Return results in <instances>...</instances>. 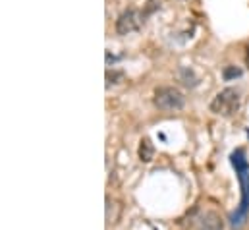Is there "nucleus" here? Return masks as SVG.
<instances>
[{"label": "nucleus", "instance_id": "7", "mask_svg": "<svg viewBox=\"0 0 249 230\" xmlns=\"http://www.w3.org/2000/svg\"><path fill=\"white\" fill-rule=\"evenodd\" d=\"M244 72H242V68H238V66H226L224 70H222V77H224V81H232V79H236V77H240Z\"/></svg>", "mask_w": 249, "mask_h": 230}, {"label": "nucleus", "instance_id": "3", "mask_svg": "<svg viewBox=\"0 0 249 230\" xmlns=\"http://www.w3.org/2000/svg\"><path fill=\"white\" fill-rule=\"evenodd\" d=\"M238 109H240V91L232 87L222 89L211 103V111L220 116H232L234 113H238Z\"/></svg>", "mask_w": 249, "mask_h": 230}, {"label": "nucleus", "instance_id": "9", "mask_svg": "<svg viewBox=\"0 0 249 230\" xmlns=\"http://www.w3.org/2000/svg\"><path fill=\"white\" fill-rule=\"evenodd\" d=\"M124 77V74L122 72H107V85H110V83H118L116 79H122Z\"/></svg>", "mask_w": 249, "mask_h": 230}, {"label": "nucleus", "instance_id": "5", "mask_svg": "<svg viewBox=\"0 0 249 230\" xmlns=\"http://www.w3.org/2000/svg\"><path fill=\"white\" fill-rule=\"evenodd\" d=\"M197 230H224V223L216 211H203L197 217Z\"/></svg>", "mask_w": 249, "mask_h": 230}, {"label": "nucleus", "instance_id": "4", "mask_svg": "<svg viewBox=\"0 0 249 230\" xmlns=\"http://www.w3.org/2000/svg\"><path fill=\"white\" fill-rule=\"evenodd\" d=\"M141 23H143L141 14L135 8H127L116 19V31H118V35H129L133 31H139Z\"/></svg>", "mask_w": 249, "mask_h": 230}, {"label": "nucleus", "instance_id": "10", "mask_svg": "<svg viewBox=\"0 0 249 230\" xmlns=\"http://www.w3.org/2000/svg\"><path fill=\"white\" fill-rule=\"evenodd\" d=\"M246 60H248V66H249V47H248V57H246Z\"/></svg>", "mask_w": 249, "mask_h": 230}, {"label": "nucleus", "instance_id": "11", "mask_svg": "<svg viewBox=\"0 0 249 230\" xmlns=\"http://www.w3.org/2000/svg\"><path fill=\"white\" fill-rule=\"evenodd\" d=\"M248 135H249V132H248Z\"/></svg>", "mask_w": 249, "mask_h": 230}, {"label": "nucleus", "instance_id": "2", "mask_svg": "<svg viewBox=\"0 0 249 230\" xmlns=\"http://www.w3.org/2000/svg\"><path fill=\"white\" fill-rule=\"evenodd\" d=\"M186 105V97L176 87H159L155 91V107L164 113H176L182 111Z\"/></svg>", "mask_w": 249, "mask_h": 230}, {"label": "nucleus", "instance_id": "6", "mask_svg": "<svg viewBox=\"0 0 249 230\" xmlns=\"http://www.w3.org/2000/svg\"><path fill=\"white\" fill-rule=\"evenodd\" d=\"M153 157H155V147H153L149 137H143L141 143H139V161L141 163H151Z\"/></svg>", "mask_w": 249, "mask_h": 230}, {"label": "nucleus", "instance_id": "8", "mask_svg": "<svg viewBox=\"0 0 249 230\" xmlns=\"http://www.w3.org/2000/svg\"><path fill=\"white\" fill-rule=\"evenodd\" d=\"M182 77H184V83L186 85H195L197 83V79L193 77V72L187 70V68H182Z\"/></svg>", "mask_w": 249, "mask_h": 230}, {"label": "nucleus", "instance_id": "1", "mask_svg": "<svg viewBox=\"0 0 249 230\" xmlns=\"http://www.w3.org/2000/svg\"><path fill=\"white\" fill-rule=\"evenodd\" d=\"M230 163H232V167L236 169V174H238L242 195H240V205L236 207V211L230 213L228 223L234 230H242L249 219V161L246 157V151L242 147L232 151Z\"/></svg>", "mask_w": 249, "mask_h": 230}]
</instances>
